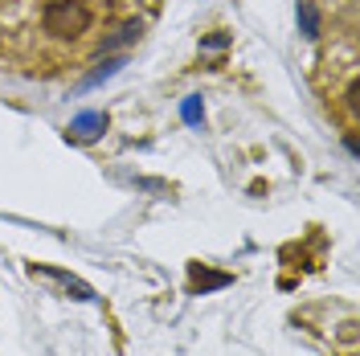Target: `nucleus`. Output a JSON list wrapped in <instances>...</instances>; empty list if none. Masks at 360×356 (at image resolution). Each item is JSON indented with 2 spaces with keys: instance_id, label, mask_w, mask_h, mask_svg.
<instances>
[{
  "instance_id": "obj_1",
  "label": "nucleus",
  "mask_w": 360,
  "mask_h": 356,
  "mask_svg": "<svg viewBox=\"0 0 360 356\" xmlns=\"http://www.w3.org/2000/svg\"><path fill=\"white\" fill-rule=\"evenodd\" d=\"M41 25H45V33H53V37H82L90 29V8L82 0H49Z\"/></svg>"
},
{
  "instance_id": "obj_2",
  "label": "nucleus",
  "mask_w": 360,
  "mask_h": 356,
  "mask_svg": "<svg viewBox=\"0 0 360 356\" xmlns=\"http://www.w3.org/2000/svg\"><path fill=\"white\" fill-rule=\"evenodd\" d=\"M103 132H107V115L103 111H86L70 123V139H78V144H90V139H98Z\"/></svg>"
},
{
  "instance_id": "obj_3",
  "label": "nucleus",
  "mask_w": 360,
  "mask_h": 356,
  "mask_svg": "<svg viewBox=\"0 0 360 356\" xmlns=\"http://www.w3.org/2000/svg\"><path fill=\"white\" fill-rule=\"evenodd\" d=\"M33 274H41V279H53V283H62L66 291H74V299H94V287L90 283H82V279H74V274H66V270H53V267H33Z\"/></svg>"
},
{
  "instance_id": "obj_4",
  "label": "nucleus",
  "mask_w": 360,
  "mask_h": 356,
  "mask_svg": "<svg viewBox=\"0 0 360 356\" xmlns=\"http://www.w3.org/2000/svg\"><path fill=\"white\" fill-rule=\"evenodd\" d=\"M123 66V58H111V62H103V66L94 70V74H90L86 82H82V90H90V87H98V82H107V78H111L115 70Z\"/></svg>"
},
{
  "instance_id": "obj_5",
  "label": "nucleus",
  "mask_w": 360,
  "mask_h": 356,
  "mask_svg": "<svg viewBox=\"0 0 360 356\" xmlns=\"http://www.w3.org/2000/svg\"><path fill=\"white\" fill-rule=\"evenodd\" d=\"M299 21H303V33H307V37L319 33V17H315V8L307 4V0H299Z\"/></svg>"
},
{
  "instance_id": "obj_6",
  "label": "nucleus",
  "mask_w": 360,
  "mask_h": 356,
  "mask_svg": "<svg viewBox=\"0 0 360 356\" xmlns=\"http://www.w3.org/2000/svg\"><path fill=\"white\" fill-rule=\"evenodd\" d=\"M127 42H139V21L123 25V29H119V37H115V42H107V49H111V45H127Z\"/></svg>"
},
{
  "instance_id": "obj_7",
  "label": "nucleus",
  "mask_w": 360,
  "mask_h": 356,
  "mask_svg": "<svg viewBox=\"0 0 360 356\" xmlns=\"http://www.w3.org/2000/svg\"><path fill=\"white\" fill-rule=\"evenodd\" d=\"M184 123H201V103H197V98L184 103Z\"/></svg>"
}]
</instances>
